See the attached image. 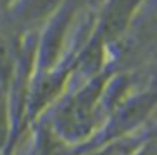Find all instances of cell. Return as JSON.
<instances>
[{
  "label": "cell",
  "instance_id": "cell-1",
  "mask_svg": "<svg viewBox=\"0 0 157 155\" xmlns=\"http://www.w3.org/2000/svg\"><path fill=\"white\" fill-rule=\"evenodd\" d=\"M97 97L95 88H85L77 98H74L60 113V125L70 135L77 137L90 128L94 117V102Z\"/></svg>",
  "mask_w": 157,
  "mask_h": 155
},
{
  "label": "cell",
  "instance_id": "cell-2",
  "mask_svg": "<svg viewBox=\"0 0 157 155\" xmlns=\"http://www.w3.org/2000/svg\"><path fill=\"white\" fill-rule=\"evenodd\" d=\"M129 3H117L114 5V9L107 13L105 17V24H104V28H105L107 34H117L119 30H122L127 22V15H129Z\"/></svg>",
  "mask_w": 157,
  "mask_h": 155
},
{
  "label": "cell",
  "instance_id": "cell-3",
  "mask_svg": "<svg viewBox=\"0 0 157 155\" xmlns=\"http://www.w3.org/2000/svg\"><path fill=\"white\" fill-rule=\"evenodd\" d=\"M7 137V110L3 102H0V147L3 145Z\"/></svg>",
  "mask_w": 157,
  "mask_h": 155
}]
</instances>
